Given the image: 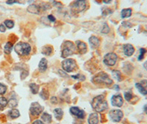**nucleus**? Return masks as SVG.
<instances>
[{
    "label": "nucleus",
    "mask_w": 147,
    "mask_h": 124,
    "mask_svg": "<svg viewBox=\"0 0 147 124\" xmlns=\"http://www.w3.org/2000/svg\"><path fill=\"white\" fill-rule=\"evenodd\" d=\"M91 106L96 112L99 113L104 112L108 109L107 101H106L105 96L102 95H99L94 97V99L92 100Z\"/></svg>",
    "instance_id": "f257e3e1"
},
{
    "label": "nucleus",
    "mask_w": 147,
    "mask_h": 124,
    "mask_svg": "<svg viewBox=\"0 0 147 124\" xmlns=\"http://www.w3.org/2000/svg\"><path fill=\"white\" fill-rule=\"evenodd\" d=\"M92 82L95 84L110 86L113 84V80L109 77V76L106 72H101L93 77Z\"/></svg>",
    "instance_id": "f03ea898"
},
{
    "label": "nucleus",
    "mask_w": 147,
    "mask_h": 124,
    "mask_svg": "<svg viewBox=\"0 0 147 124\" xmlns=\"http://www.w3.org/2000/svg\"><path fill=\"white\" fill-rule=\"evenodd\" d=\"M14 50L18 55H21V56H27V55H30L32 48L28 43L19 42L16 44L14 47Z\"/></svg>",
    "instance_id": "7ed1b4c3"
},
{
    "label": "nucleus",
    "mask_w": 147,
    "mask_h": 124,
    "mask_svg": "<svg viewBox=\"0 0 147 124\" xmlns=\"http://www.w3.org/2000/svg\"><path fill=\"white\" fill-rule=\"evenodd\" d=\"M49 8V5L46 2H42L40 4H32L27 7V11L34 14H39L42 10H48Z\"/></svg>",
    "instance_id": "20e7f679"
},
{
    "label": "nucleus",
    "mask_w": 147,
    "mask_h": 124,
    "mask_svg": "<svg viewBox=\"0 0 147 124\" xmlns=\"http://www.w3.org/2000/svg\"><path fill=\"white\" fill-rule=\"evenodd\" d=\"M63 50H62V54H61V57L67 58L69 55H71L74 53L75 51V46L72 42L70 41H66L63 43Z\"/></svg>",
    "instance_id": "39448f33"
},
{
    "label": "nucleus",
    "mask_w": 147,
    "mask_h": 124,
    "mask_svg": "<svg viewBox=\"0 0 147 124\" xmlns=\"http://www.w3.org/2000/svg\"><path fill=\"white\" fill-rule=\"evenodd\" d=\"M86 1L85 0H77L71 5V10L73 14H79L82 12L86 8Z\"/></svg>",
    "instance_id": "423d86ee"
},
{
    "label": "nucleus",
    "mask_w": 147,
    "mask_h": 124,
    "mask_svg": "<svg viewBox=\"0 0 147 124\" xmlns=\"http://www.w3.org/2000/svg\"><path fill=\"white\" fill-rule=\"evenodd\" d=\"M63 69L67 72H73L77 68V65L76 61L72 59H67L62 61Z\"/></svg>",
    "instance_id": "0eeeda50"
},
{
    "label": "nucleus",
    "mask_w": 147,
    "mask_h": 124,
    "mask_svg": "<svg viewBox=\"0 0 147 124\" xmlns=\"http://www.w3.org/2000/svg\"><path fill=\"white\" fill-rule=\"evenodd\" d=\"M123 116H124V113L120 109H112L109 112L110 119L113 122H120L122 118H123Z\"/></svg>",
    "instance_id": "6e6552de"
},
{
    "label": "nucleus",
    "mask_w": 147,
    "mask_h": 124,
    "mask_svg": "<svg viewBox=\"0 0 147 124\" xmlns=\"http://www.w3.org/2000/svg\"><path fill=\"white\" fill-rule=\"evenodd\" d=\"M118 60V56L115 53L113 52H109L106 54L104 57V63L107 66L112 67L114 66Z\"/></svg>",
    "instance_id": "1a4fd4ad"
},
{
    "label": "nucleus",
    "mask_w": 147,
    "mask_h": 124,
    "mask_svg": "<svg viewBox=\"0 0 147 124\" xmlns=\"http://www.w3.org/2000/svg\"><path fill=\"white\" fill-rule=\"evenodd\" d=\"M43 110H44V107L37 102L32 103L30 108V113L33 116H38L39 114H41Z\"/></svg>",
    "instance_id": "9d476101"
},
{
    "label": "nucleus",
    "mask_w": 147,
    "mask_h": 124,
    "mask_svg": "<svg viewBox=\"0 0 147 124\" xmlns=\"http://www.w3.org/2000/svg\"><path fill=\"white\" fill-rule=\"evenodd\" d=\"M70 112L72 115L75 116L79 119H84L85 117V112L77 106H73L70 109Z\"/></svg>",
    "instance_id": "9b49d317"
},
{
    "label": "nucleus",
    "mask_w": 147,
    "mask_h": 124,
    "mask_svg": "<svg viewBox=\"0 0 147 124\" xmlns=\"http://www.w3.org/2000/svg\"><path fill=\"white\" fill-rule=\"evenodd\" d=\"M136 87L143 95H147V80H142L141 81L136 84Z\"/></svg>",
    "instance_id": "f8f14e48"
},
{
    "label": "nucleus",
    "mask_w": 147,
    "mask_h": 124,
    "mask_svg": "<svg viewBox=\"0 0 147 124\" xmlns=\"http://www.w3.org/2000/svg\"><path fill=\"white\" fill-rule=\"evenodd\" d=\"M111 104L113 106H116V107H121L122 106L123 104H124V100L123 97L121 95H114L113 97H111Z\"/></svg>",
    "instance_id": "ddd939ff"
},
{
    "label": "nucleus",
    "mask_w": 147,
    "mask_h": 124,
    "mask_svg": "<svg viewBox=\"0 0 147 124\" xmlns=\"http://www.w3.org/2000/svg\"><path fill=\"white\" fill-rule=\"evenodd\" d=\"M76 46H77L79 53L85 54V52H87V45L82 41H77L76 42Z\"/></svg>",
    "instance_id": "4468645a"
},
{
    "label": "nucleus",
    "mask_w": 147,
    "mask_h": 124,
    "mask_svg": "<svg viewBox=\"0 0 147 124\" xmlns=\"http://www.w3.org/2000/svg\"><path fill=\"white\" fill-rule=\"evenodd\" d=\"M123 50H124V54L127 56H132L135 52V48L132 44H126L123 46Z\"/></svg>",
    "instance_id": "2eb2a0df"
},
{
    "label": "nucleus",
    "mask_w": 147,
    "mask_h": 124,
    "mask_svg": "<svg viewBox=\"0 0 147 124\" xmlns=\"http://www.w3.org/2000/svg\"><path fill=\"white\" fill-rule=\"evenodd\" d=\"M89 43H90L92 47L97 48V47L100 45V40L97 37L94 36V35H92V36L90 37V39H89Z\"/></svg>",
    "instance_id": "dca6fc26"
},
{
    "label": "nucleus",
    "mask_w": 147,
    "mask_h": 124,
    "mask_svg": "<svg viewBox=\"0 0 147 124\" xmlns=\"http://www.w3.org/2000/svg\"><path fill=\"white\" fill-rule=\"evenodd\" d=\"M99 115L96 113H92L89 115L88 122L89 124H98L99 123Z\"/></svg>",
    "instance_id": "f3484780"
},
{
    "label": "nucleus",
    "mask_w": 147,
    "mask_h": 124,
    "mask_svg": "<svg viewBox=\"0 0 147 124\" xmlns=\"http://www.w3.org/2000/svg\"><path fill=\"white\" fill-rule=\"evenodd\" d=\"M47 60L45 59V58H43V59H40V62H39V64H38V69L39 71L41 72H45L47 69Z\"/></svg>",
    "instance_id": "a211bd4d"
},
{
    "label": "nucleus",
    "mask_w": 147,
    "mask_h": 124,
    "mask_svg": "<svg viewBox=\"0 0 147 124\" xmlns=\"http://www.w3.org/2000/svg\"><path fill=\"white\" fill-rule=\"evenodd\" d=\"M132 9L131 8H124L121 12V16L122 18H126L130 17L132 15Z\"/></svg>",
    "instance_id": "6ab92c4d"
},
{
    "label": "nucleus",
    "mask_w": 147,
    "mask_h": 124,
    "mask_svg": "<svg viewBox=\"0 0 147 124\" xmlns=\"http://www.w3.org/2000/svg\"><path fill=\"white\" fill-rule=\"evenodd\" d=\"M54 114H55V118L57 120V121H61L63 117V112L61 109L60 108H57L54 110Z\"/></svg>",
    "instance_id": "aec40b11"
},
{
    "label": "nucleus",
    "mask_w": 147,
    "mask_h": 124,
    "mask_svg": "<svg viewBox=\"0 0 147 124\" xmlns=\"http://www.w3.org/2000/svg\"><path fill=\"white\" fill-rule=\"evenodd\" d=\"M9 116L11 117L12 119H16V118H18L20 116V112H19V111L18 109H13L9 112Z\"/></svg>",
    "instance_id": "412c9836"
},
{
    "label": "nucleus",
    "mask_w": 147,
    "mask_h": 124,
    "mask_svg": "<svg viewBox=\"0 0 147 124\" xmlns=\"http://www.w3.org/2000/svg\"><path fill=\"white\" fill-rule=\"evenodd\" d=\"M41 119L43 120L44 122L47 123H50L52 122V117L49 114H48V113L47 112H44L43 113V114L41 115Z\"/></svg>",
    "instance_id": "4be33fe9"
},
{
    "label": "nucleus",
    "mask_w": 147,
    "mask_h": 124,
    "mask_svg": "<svg viewBox=\"0 0 147 124\" xmlns=\"http://www.w3.org/2000/svg\"><path fill=\"white\" fill-rule=\"evenodd\" d=\"M13 44L12 42H7V44H5V47H4V51L6 54H10L12 50H13Z\"/></svg>",
    "instance_id": "5701e85b"
},
{
    "label": "nucleus",
    "mask_w": 147,
    "mask_h": 124,
    "mask_svg": "<svg viewBox=\"0 0 147 124\" xmlns=\"http://www.w3.org/2000/svg\"><path fill=\"white\" fill-rule=\"evenodd\" d=\"M53 48L51 46H46L42 50V53L45 55H50L52 53Z\"/></svg>",
    "instance_id": "b1692460"
},
{
    "label": "nucleus",
    "mask_w": 147,
    "mask_h": 124,
    "mask_svg": "<svg viewBox=\"0 0 147 124\" xmlns=\"http://www.w3.org/2000/svg\"><path fill=\"white\" fill-rule=\"evenodd\" d=\"M30 90H31V92H32V94H37V93L38 92L40 87H39V85H38V84H34L33 83V84H30Z\"/></svg>",
    "instance_id": "393cba45"
},
{
    "label": "nucleus",
    "mask_w": 147,
    "mask_h": 124,
    "mask_svg": "<svg viewBox=\"0 0 147 124\" xmlns=\"http://www.w3.org/2000/svg\"><path fill=\"white\" fill-rule=\"evenodd\" d=\"M7 104H8L7 100L5 98V97H0V110H3V109L7 106Z\"/></svg>",
    "instance_id": "a878e982"
},
{
    "label": "nucleus",
    "mask_w": 147,
    "mask_h": 124,
    "mask_svg": "<svg viewBox=\"0 0 147 124\" xmlns=\"http://www.w3.org/2000/svg\"><path fill=\"white\" fill-rule=\"evenodd\" d=\"M40 96L44 100H48L49 97V92L47 89H43L41 92H40Z\"/></svg>",
    "instance_id": "bb28decb"
},
{
    "label": "nucleus",
    "mask_w": 147,
    "mask_h": 124,
    "mask_svg": "<svg viewBox=\"0 0 147 124\" xmlns=\"http://www.w3.org/2000/svg\"><path fill=\"white\" fill-rule=\"evenodd\" d=\"M8 104L10 108H14L16 106H17V105H18V101L15 98H11L8 101V104Z\"/></svg>",
    "instance_id": "cd10ccee"
},
{
    "label": "nucleus",
    "mask_w": 147,
    "mask_h": 124,
    "mask_svg": "<svg viewBox=\"0 0 147 124\" xmlns=\"http://www.w3.org/2000/svg\"><path fill=\"white\" fill-rule=\"evenodd\" d=\"M124 98L126 99V101H131L132 98H133V95H132V92H126L124 93Z\"/></svg>",
    "instance_id": "c85d7f7f"
},
{
    "label": "nucleus",
    "mask_w": 147,
    "mask_h": 124,
    "mask_svg": "<svg viewBox=\"0 0 147 124\" xmlns=\"http://www.w3.org/2000/svg\"><path fill=\"white\" fill-rule=\"evenodd\" d=\"M147 52V50L144 48H140V55L138 56V60L142 61L144 58V55Z\"/></svg>",
    "instance_id": "c756f323"
},
{
    "label": "nucleus",
    "mask_w": 147,
    "mask_h": 124,
    "mask_svg": "<svg viewBox=\"0 0 147 124\" xmlns=\"http://www.w3.org/2000/svg\"><path fill=\"white\" fill-rule=\"evenodd\" d=\"M4 23L5 25L9 29H11L14 27V22L13 20H5Z\"/></svg>",
    "instance_id": "7c9ffc66"
},
{
    "label": "nucleus",
    "mask_w": 147,
    "mask_h": 124,
    "mask_svg": "<svg viewBox=\"0 0 147 124\" xmlns=\"http://www.w3.org/2000/svg\"><path fill=\"white\" fill-rule=\"evenodd\" d=\"M7 92V87L5 84L0 83V95H4Z\"/></svg>",
    "instance_id": "2f4dec72"
},
{
    "label": "nucleus",
    "mask_w": 147,
    "mask_h": 124,
    "mask_svg": "<svg viewBox=\"0 0 147 124\" xmlns=\"http://www.w3.org/2000/svg\"><path fill=\"white\" fill-rule=\"evenodd\" d=\"M109 31H110V28H109L107 24H105V26H103V27H102V33H108Z\"/></svg>",
    "instance_id": "473e14b6"
},
{
    "label": "nucleus",
    "mask_w": 147,
    "mask_h": 124,
    "mask_svg": "<svg viewBox=\"0 0 147 124\" xmlns=\"http://www.w3.org/2000/svg\"><path fill=\"white\" fill-rule=\"evenodd\" d=\"M24 0H7V4L8 5H12V4L14 3H22L23 2Z\"/></svg>",
    "instance_id": "72a5a7b5"
},
{
    "label": "nucleus",
    "mask_w": 147,
    "mask_h": 124,
    "mask_svg": "<svg viewBox=\"0 0 147 124\" xmlns=\"http://www.w3.org/2000/svg\"><path fill=\"white\" fill-rule=\"evenodd\" d=\"M72 78L74 79H79V80L80 79L81 80H84L85 78V76H82V75H80V74H77V76H72Z\"/></svg>",
    "instance_id": "f704fd0d"
},
{
    "label": "nucleus",
    "mask_w": 147,
    "mask_h": 124,
    "mask_svg": "<svg viewBox=\"0 0 147 124\" xmlns=\"http://www.w3.org/2000/svg\"><path fill=\"white\" fill-rule=\"evenodd\" d=\"M48 18H49V20L50 21V22H55V21H56V18H55V16H54L53 15H49L48 16Z\"/></svg>",
    "instance_id": "c9c22d12"
},
{
    "label": "nucleus",
    "mask_w": 147,
    "mask_h": 124,
    "mask_svg": "<svg viewBox=\"0 0 147 124\" xmlns=\"http://www.w3.org/2000/svg\"><path fill=\"white\" fill-rule=\"evenodd\" d=\"M5 30H6V28H5V25H4L3 24L0 25V32L4 33V32H5Z\"/></svg>",
    "instance_id": "e433bc0d"
},
{
    "label": "nucleus",
    "mask_w": 147,
    "mask_h": 124,
    "mask_svg": "<svg viewBox=\"0 0 147 124\" xmlns=\"http://www.w3.org/2000/svg\"><path fill=\"white\" fill-rule=\"evenodd\" d=\"M51 102H52L53 104H57V97H52V98H51Z\"/></svg>",
    "instance_id": "4c0bfd02"
},
{
    "label": "nucleus",
    "mask_w": 147,
    "mask_h": 124,
    "mask_svg": "<svg viewBox=\"0 0 147 124\" xmlns=\"http://www.w3.org/2000/svg\"><path fill=\"white\" fill-rule=\"evenodd\" d=\"M32 124H44V122H42V121H40V120H36V121H35L33 123H32Z\"/></svg>",
    "instance_id": "58836bf2"
},
{
    "label": "nucleus",
    "mask_w": 147,
    "mask_h": 124,
    "mask_svg": "<svg viewBox=\"0 0 147 124\" xmlns=\"http://www.w3.org/2000/svg\"><path fill=\"white\" fill-rule=\"evenodd\" d=\"M144 112L147 114V104L144 106Z\"/></svg>",
    "instance_id": "ea45409f"
},
{
    "label": "nucleus",
    "mask_w": 147,
    "mask_h": 124,
    "mask_svg": "<svg viewBox=\"0 0 147 124\" xmlns=\"http://www.w3.org/2000/svg\"><path fill=\"white\" fill-rule=\"evenodd\" d=\"M102 1H103V2H104V3L108 4L109 2H111V1H112V0H102Z\"/></svg>",
    "instance_id": "a19ab883"
},
{
    "label": "nucleus",
    "mask_w": 147,
    "mask_h": 124,
    "mask_svg": "<svg viewBox=\"0 0 147 124\" xmlns=\"http://www.w3.org/2000/svg\"><path fill=\"white\" fill-rule=\"evenodd\" d=\"M144 68H145V69L147 70V61H146L145 63H144Z\"/></svg>",
    "instance_id": "79ce46f5"
}]
</instances>
